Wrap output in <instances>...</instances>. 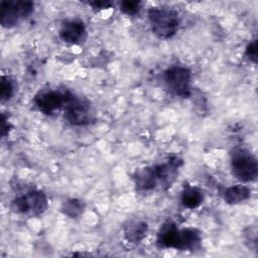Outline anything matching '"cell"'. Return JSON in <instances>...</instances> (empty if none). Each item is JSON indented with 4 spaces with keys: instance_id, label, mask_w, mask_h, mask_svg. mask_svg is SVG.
Instances as JSON below:
<instances>
[{
    "instance_id": "1",
    "label": "cell",
    "mask_w": 258,
    "mask_h": 258,
    "mask_svg": "<svg viewBox=\"0 0 258 258\" xmlns=\"http://www.w3.org/2000/svg\"><path fill=\"white\" fill-rule=\"evenodd\" d=\"M181 164L182 160L178 156H171L164 163L137 170L133 176L137 190L146 192L155 188H168L175 180Z\"/></svg>"
},
{
    "instance_id": "2",
    "label": "cell",
    "mask_w": 258,
    "mask_h": 258,
    "mask_svg": "<svg viewBox=\"0 0 258 258\" xmlns=\"http://www.w3.org/2000/svg\"><path fill=\"white\" fill-rule=\"evenodd\" d=\"M148 20L152 32L159 38H171L178 30V13L168 7H151L148 10Z\"/></svg>"
},
{
    "instance_id": "3",
    "label": "cell",
    "mask_w": 258,
    "mask_h": 258,
    "mask_svg": "<svg viewBox=\"0 0 258 258\" xmlns=\"http://www.w3.org/2000/svg\"><path fill=\"white\" fill-rule=\"evenodd\" d=\"M231 168L233 175L243 181H254L258 175L256 157L246 148L237 147L231 152Z\"/></svg>"
},
{
    "instance_id": "4",
    "label": "cell",
    "mask_w": 258,
    "mask_h": 258,
    "mask_svg": "<svg viewBox=\"0 0 258 258\" xmlns=\"http://www.w3.org/2000/svg\"><path fill=\"white\" fill-rule=\"evenodd\" d=\"M63 109L64 117L72 125L84 126L94 121V113L90 102L83 97L72 94L71 92L68 96Z\"/></svg>"
},
{
    "instance_id": "5",
    "label": "cell",
    "mask_w": 258,
    "mask_h": 258,
    "mask_svg": "<svg viewBox=\"0 0 258 258\" xmlns=\"http://www.w3.org/2000/svg\"><path fill=\"white\" fill-rule=\"evenodd\" d=\"M48 207L46 196L39 190H32L15 198L11 203L13 212L21 215L38 216L41 215Z\"/></svg>"
},
{
    "instance_id": "6",
    "label": "cell",
    "mask_w": 258,
    "mask_h": 258,
    "mask_svg": "<svg viewBox=\"0 0 258 258\" xmlns=\"http://www.w3.org/2000/svg\"><path fill=\"white\" fill-rule=\"evenodd\" d=\"M34 4L31 1H2L0 5V22L5 28L15 26L20 19L28 17L33 12Z\"/></svg>"
},
{
    "instance_id": "7",
    "label": "cell",
    "mask_w": 258,
    "mask_h": 258,
    "mask_svg": "<svg viewBox=\"0 0 258 258\" xmlns=\"http://www.w3.org/2000/svg\"><path fill=\"white\" fill-rule=\"evenodd\" d=\"M167 89L175 96L187 98L191 94L190 90V71L181 66H173L167 69L163 75Z\"/></svg>"
},
{
    "instance_id": "8",
    "label": "cell",
    "mask_w": 258,
    "mask_h": 258,
    "mask_svg": "<svg viewBox=\"0 0 258 258\" xmlns=\"http://www.w3.org/2000/svg\"><path fill=\"white\" fill-rule=\"evenodd\" d=\"M70 92L67 90L46 89L34 97V104L44 114H52L64 107Z\"/></svg>"
},
{
    "instance_id": "9",
    "label": "cell",
    "mask_w": 258,
    "mask_h": 258,
    "mask_svg": "<svg viewBox=\"0 0 258 258\" xmlns=\"http://www.w3.org/2000/svg\"><path fill=\"white\" fill-rule=\"evenodd\" d=\"M58 34L64 42L76 44L86 37V26L81 20H68L61 24Z\"/></svg>"
},
{
    "instance_id": "10",
    "label": "cell",
    "mask_w": 258,
    "mask_h": 258,
    "mask_svg": "<svg viewBox=\"0 0 258 258\" xmlns=\"http://www.w3.org/2000/svg\"><path fill=\"white\" fill-rule=\"evenodd\" d=\"M202 242L201 233L194 228L178 229L173 249L182 251H194Z\"/></svg>"
},
{
    "instance_id": "11",
    "label": "cell",
    "mask_w": 258,
    "mask_h": 258,
    "mask_svg": "<svg viewBox=\"0 0 258 258\" xmlns=\"http://www.w3.org/2000/svg\"><path fill=\"white\" fill-rule=\"evenodd\" d=\"M148 226L143 221H131L124 227V236L130 243H140L146 236Z\"/></svg>"
},
{
    "instance_id": "12",
    "label": "cell",
    "mask_w": 258,
    "mask_h": 258,
    "mask_svg": "<svg viewBox=\"0 0 258 258\" xmlns=\"http://www.w3.org/2000/svg\"><path fill=\"white\" fill-rule=\"evenodd\" d=\"M251 196V190L242 184H236L228 187L224 192L226 203L230 205H237L247 201Z\"/></svg>"
},
{
    "instance_id": "13",
    "label": "cell",
    "mask_w": 258,
    "mask_h": 258,
    "mask_svg": "<svg viewBox=\"0 0 258 258\" xmlns=\"http://www.w3.org/2000/svg\"><path fill=\"white\" fill-rule=\"evenodd\" d=\"M178 228L173 223H166L158 232L157 244L163 248H173Z\"/></svg>"
},
{
    "instance_id": "14",
    "label": "cell",
    "mask_w": 258,
    "mask_h": 258,
    "mask_svg": "<svg viewBox=\"0 0 258 258\" xmlns=\"http://www.w3.org/2000/svg\"><path fill=\"white\" fill-rule=\"evenodd\" d=\"M180 201L183 207L187 209H197L204 201V194L198 187L186 186L180 195Z\"/></svg>"
},
{
    "instance_id": "15",
    "label": "cell",
    "mask_w": 258,
    "mask_h": 258,
    "mask_svg": "<svg viewBox=\"0 0 258 258\" xmlns=\"http://www.w3.org/2000/svg\"><path fill=\"white\" fill-rule=\"evenodd\" d=\"M85 203L79 199H70L61 206V212L71 219L79 218L85 211Z\"/></svg>"
},
{
    "instance_id": "16",
    "label": "cell",
    "mask_w": 258,
    "mask_h": 258,
    "mask_svg": "<svg viewBox=\"0 0 258 258\" xmlns=\"http://www.w3.org/2000/svg\"><path fill=\"white\" fill-rule=\"evenodd\" d=\"M14 94V83L8 76H2L0 82L1 101H8Z\"/></svg>"
},
{
    "instance_id": "17",
    "label": "cell",
    "mask_w": 258,
    "mask_h": 258,
    "mask_svg": "<svg viewBox=\"0 0 258 258\" xmlns=\"http://www.w3.org/2000/svg\"><path fill=\"white\" fill-rule=\"evenodd\" d=\"M141 8V3L139 1H131V0H126L122 1L120 4V10L125 13L126 15H136Z\"/></svg>"
},
{
    "instance_id": "18",
    "label": "cell",
    "mask_w": 258,
    "mask_h": 258,
    "mask_svg": "<svg viewBox=\"0 0 258 258\" xmlns=\"http://www.w3.org/2000/svg\"><path fill=\"white\" fill-rule=\"evenodd\" d=\"M245 55L249 60L256 63V61H257V41L256 40L250 42L247 45L246 50H245Z\"/></svg>"
},
{
    "instance_id": "19",
    "label": "cell",
    "mask_w": 258,
    "mask_h": 258,
    "mask_svg": "<svg viewBox=\"0 0 258 258\" xmlns=\"http://www.w3.org/2000/svg\"><path fill=\"white\" fill-rule=\"evenodd\" d=\"M93 9L95 10H103V9H107L110 8L112 3L109 1H94V2H90L89 3Z\"/></svg>"
},
{
    "instance_id": "20",
    "label": "cell",
    "mask_w": 258,
    "mask_h": 258,
    "mask_svg": "<svg viewBox=\"0 0 258 258\" xmlns=\"http://www.w3.org/2000/svg\"><path fill=\"white\" fill-rule=\"evenodd\" d=\"M9 127V123L6 122V118L5 116L3 115L2 116V127H1V131H2V136H5L7 134V131L9 129H7Z\"/></svg>"
}]
</instances>
